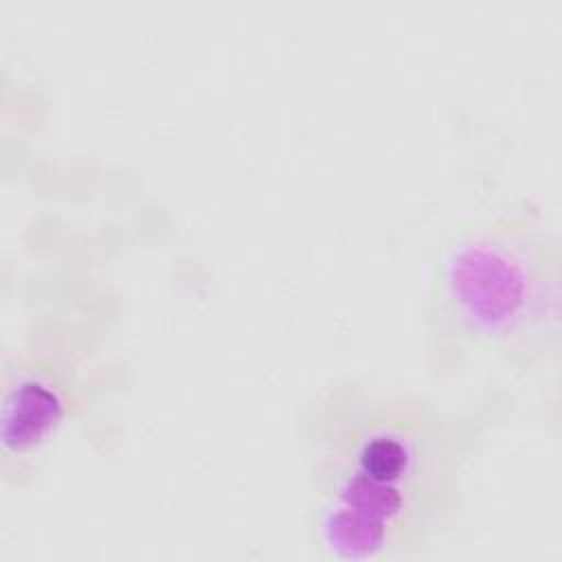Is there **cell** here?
Masks as SVG:
<instances>
[{"mask_svg":"<svg viewBox=\"0 0 562 562\" xmlns=\"http://www.w3.org/2000/svg\"><path fill=\"white\" fill-rule=\"evenodd\" d=\"M479 422L428 395L334 382L303 408L305 536L321 562L424 555L465 501Z\"/></svg>","mask_w":562,"mask_h":562,"instance_id":"1","label":"cell"},{"mask_svg":"<svg viewBox=\"0 0 562 562\" xmlns=\"http://www.w3.org/2000/svg\"><path fill=\"white\" fill-rule=\"evenodd\" d=\"M428 303L452 351L525 373L553 360L560 342L555 211L516 195L463 220L437 255Z\"/></svg>","mask_w":562,"mask_h":562,"instance_id":"2","label":"cell"},{"mask_svg":"<svg viewBox=\"0 0 562 562\" xmlns=\"http://www.w3.org/2000/svg\"><path fill=\"white\" fill-rule=\"evenodd\" d=\"M92 345L57 338L4 362L2 378V472L22 479L64 435L92 389L86 386Z\"/></svg>","mask_w":562,"mask_h":562,"instance_id":"3","label":"cell"}]
</instances>
